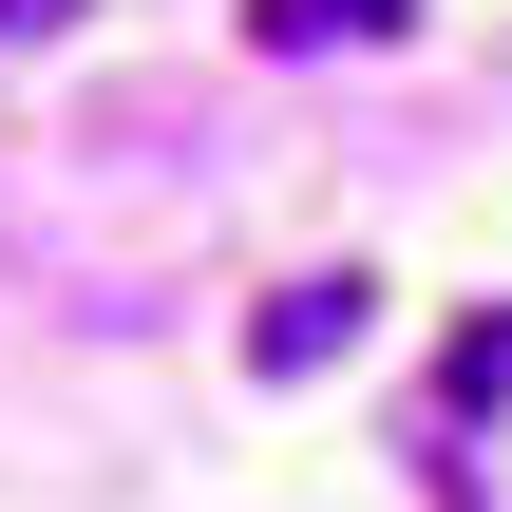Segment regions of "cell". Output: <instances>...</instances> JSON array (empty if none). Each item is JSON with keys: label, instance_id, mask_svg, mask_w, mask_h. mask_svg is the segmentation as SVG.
Masks as SVG:
<instances>
[{"label": "cell", "instance_id": "6da1fadb", "mask_svg": "<svg viewBox=\"0 0 512 512\" xmlns=\"http://www.w3.org/2000/svg\"><path fill=\"white\" fill-rule=\"evenodd\" d=\"M361 323H380V285L361 266H304V285L247 304V380H323V361H361Z\"/></svg>", "mask_w": 512, "mask_h": 512}, {"label": "cell", "instance_id": "7a4b0ae2", "mask_svg": "<svg viewBox=\"0 0 512 512\" xmlns=\"http://www.w3.org/2000/svg\"><path fill=\"white\" fill-rule=\"evenodd\" d=\"M266 57H342V38H418V0H247Z\"/></svg>", "mask_w": 512, "mask_h": 512}, {"label": "cell", "instance_id": "3957f363", "mask_svg": "<svg viewBox=\"0 0 512 512\" xmlns=\"http://www.w3.org/2000/svg\"><path fill=\"white\" fill-rule=\"evenodd\" d=\"M76 19H95V0H0V38H76Z\"/></svg>", "mask_w": 512, "mask_h": 512}]
</instances>
